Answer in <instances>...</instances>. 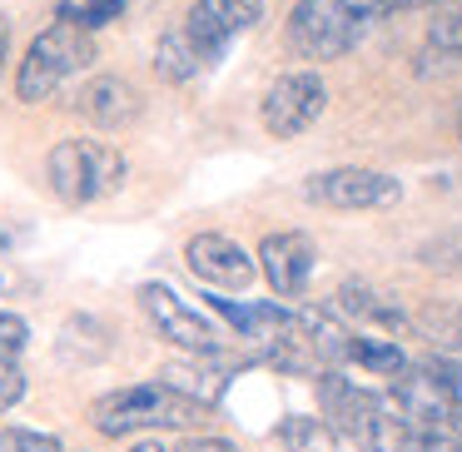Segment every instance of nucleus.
Wrapping results in <instances>:
<instances>
[{
    "label": "nucleus",
    "mask_w": 462,
    "mask_h": 452,
    "mask_svg": "<svg viewBox=\"0 0 462 452\" xmlns=\"http://www.w3.org/2000/svg\"><path fill=\"white\" fill-rule=\"evenodd\" d=\"M303 199L319 209H338V214H363V209H393L402 199V180L383 170H363V164H343V170H323L309 174Z\"/></svg>",
    "instance_id": "9b49d317"
},
{
    "label": "nucleus",
    "mask_w": 462,
    "mask_h": 452,
    "mask_svg": "<svg viewBox=\"0 0 462 452\" xmlns=\"http://www.w3.org/2000/svg\"><path fill=\"white\" fill-rule=\"evenodd\" d=\"M75 110L90 125H100V130H130L144 105H140V90H134L125 75H95V80L75 95Z\"/></svg>",
    "instance_id": "4468645a"
},
{
    "label": "nucleus",
    "mask_w": 462,
    "mask_h": 452,
    "mask_svg": "<svg viewBox=\"0 0 462 452\" xmlns=\"http://www.w3.org/2000/svg\"><path fill=\"white\" fill-rule=\"evenodd\" d=\"M134 299H140L150 328L160 333L170 348H180L184 358H219V353H224V333L214 328L199 309H189L170 283H144Z\"/></svg>",
    "instance_id": "9d476101"
},
{
    "label": "nucleus",
    "mask_w": 462,
    "mask_h": 452,
    "mask_svg": "<svg viewBox=\"0 0 462 452\" xmlns=\"http://www.w3.org/2000/svg\"><path fill=\"white\" fill-rule=\"evenodd\" d=\"M393 398L408 418L462 428V358H422L393 378Z\"/></svg>",
    "instance_id": "6e6552de"
},
{
    "label": "nucleus",
    "mask_w": 462,
    "mask_h": 452,
    "mask_svg": "<svg viewBox=\"0 0 462 452\" xmlns=\"http://www.w3.org/2000/svg\"><path fill=\"white\" fill-rule=\"evenodd\" d=\"M333 309L348 313L353 323H368V328H388V333H408V313H402V303H393L388 293L368 289V283H343L338 299H333Z\"/></svg>",
    "instance_id": "2eb2a0df"
},
{
    "label": "nucleus",
    "mask_w": 462,
    "mask_h": 452,
    "mask_svg": "<svg viewBox=\"0 0 462 452\" xmlns=\"http://www.w3.org/2000/svg\"><path fill=\"white\" fill-rule=\"evenodd\" d=\"M90 65H95L90 31L75 25V21H55V25H45L31 41V51H25L21 70H15V95H21L25 105H41V100H51L65 80L90 70Z\"/></svg>",
    "instance_id": "0eeeda50"
},
{
    "label": "nucleus",
    "mask_w": 462,
    "mask_h": 452,
    "mask_svg": "<svg viewBox=\"0 0 462 452\" xmlns=\"http://www.w3.org/2000/svg\"><path fill=\"white\" fill-rule=\"evenodd\" d=\"M164 378L174 383V388H184L189 398H199V402H219V392L229 388V373L224 368H214V358H189V363H170L164 368Z\"/></svg>",
    "instance_id": "a211bd4d"
},
{
    "label": "nucleus",
    "mask_w": 462,
    "mask_h": 452,
    "mask_svg": "<svg viewBox=\"0 0 462 452\" xmlns=\"http://www.w3.org/2000/svg\"><path fill=\"white\" fill-rule=\"evenodd\" d=\"M25 343H31V323H25L21 313L0 309V358H21Z\"/></svg>",
    "instance_id": "4be33fe9"
},
{
    "label": "nucleus",
    "mask_w": 462,
    "mask_h": 452,
    "mask_svg": "<svg viewBox=\"0 0 462 452\" xmlns=\"http://www.w3.org/2000/svg\"><path fill=\"white\" fill-rule=\"evenodd\" d=\"M457 323H462V313H457Z\"/></svg>",
    "instance_id": "7c9ffc66"
},
{
    "label": "nucleus",
    "mask_w": 462,
    "mask_h": 452,
    "mask_svg": "<svg viewBox=\"0 0 462 452\" xmlns=\"http://www.w3.org/2000/svg\"><path fill=\"white\" fill-rule=\"evenodd\" d=\"M328 110V85L319 70H283L259 100V125L269 140H299Z\"/></svg>",
    "instance_id": "1a4fd4ad"
},
{
    "label": "nucleus",
    "mask_w": 462,
    "mask_h": 452,
    "mask_svg": "<svg viewBox=\"0 0 462 452\" xmlns=\"http://www.w3.org/2000/svg\"><path fill=\"white\" fill-rule=\"evenodd\" d=\"M259 21L263 0H194L189 15L174 31H164L154 45V75L170 85H189Z\"/></svg>",
    "instance_id": "f257e3e1"
},
{
    "label": "nucleus",
    "mask_w": 462,
    "mask_h": 452,
    "mask_svg": "<svg viewBox=\"0 0 462 452\" xmlns=\"http://www.w3.org/2000/svg\"><path fill=\"white\" fill-rule=\"evenodd\" d=\"M432 0H299L289 11L283 41L299 60H338L358 51L388 15L422 11Z\"/></svg>",
    "instance_id": "7ed1b4c3"
},
{
    "label": "nucleus",
    "mask_w": 462,
    "mask_h": 452,
    "mask_svg": "<svg viewBox=\"0 0 462 452\" xmlns=\"http://www.w3.org/2000/svg\"><path fill=\"white\" fill-rule=\"evenodd\" d=\"M259 269L269 279V289L279 299H303L313 283V269H319V244L299 229H283V234H269L259 244Z\"/></svg>",
    "instance_id": "ddd939ff"
},
{
    "label": "nucleus",
    "mask_w": 462,
    "mask_h": 452,
    "mask_svg": "<svg viewBox=\"0 0 462 452\" xmlns=\"http://www.w3.org/2000/svg\"><path fill=\"white\" fill-rule=\"evenodd\" d=\"M319 402L328 412V422L358 452H402V442L412 432V418L398 408L393 392H368L333 368L319 378Z\"/></svg>",
    "instance_id": "39448f33"
},
{
    "label": "nucleus",
    "mask_w": 462,
    "mask_h": 452,
    "mask_svg": "<svg viewBox=\"0 0 462 452\" xmlns=\"http://www.w3.org/2000/svg\"><path fill=\"white\" fill-rule=\"evenodd\" d=\"M125 180H130V160L105 140H80L75 134V140H60L45 154V184L65 209L110 199V194L125 189Z\"/></svg>",
    "instance_id": "423d86ee"
},
{
    "label": "nucleus",
    "mask_w": 462,
    "mask_h": 452,
    "mask_svg": "<svg viewBox=\"0 0 462 452\" xmlns=\"http://www.w3.org/2000/svg\"><path fill=\"white\" fill-rule=\"evenodd\" d=\"M130 452H170V447H160V442H134Z\"/></svg>",
    "instance_id": "cd10ccee"
},
{
    "label": "nucleus",
    "mask_w": 462,
    "mask_h": 452,
    "mask_svg": "<svg viewBox=\"0 0 462 452\" xmlns=\"http://www.w3.org/2000/svg\"><path fill=\"white\" fill-rule=\"evenodd\" d=\"M343 363H358L363 373H378V378H398L408 368V353L393 338H373V333L348 328V343H343Z\"/></svg>",
    "instance_id": "dca6fc26"
},
{
    "label": "nucleus",
    "mask_w": 462,
    "mask_h": 452,
    "mask_svg": "<svg viewBox=\"0 0 462 452\" xmlns=\"http://www.w3.org/2000/svg\"><path fill=\"white\" fill-rule=\"evenodd\" d=\"M184 263H189V273L199 283H209V289H249L254 279H259V259H254L244 244H234L229 234H194L189 244H184Z\"/></svg>",
    "instance_id": "f8f14e48"
},
{
    "label": "nucleus",
    "mask_w": 462,
    "mask_h": 452,
    "mask_svg": "<svg viewBox=\"0 0 462 452\" xmlns=\"http://www.w3.org/2000/svg\"><path fill=\"white\" fill-rule=\"evenodd\" d=\"M457 348H462V338H457Z\"/></svg>",
    "instance_id": "c756f323"
},
{
    "label": "nucleus",
    "mask_w": 462,
    "mask_h": 452,
    "mask_svg": "<svg viewBox=\"0 0 462 452\" xmlns=\"http://www.w3.org/2000/svg\"><path fill=\"white\" fill-rule=\"evenodd\" d=\"M279 447L283 452H338V438L343 432L333 428L328 418H313V412H289L279 422Z\"/></svg>",
    "instance_id": "f3484780"
},
{
    "label": "nucleus",
    "mask_w": 462,
    "mask_h": 452,
    "mask_svg": "<svg viewBox=\"0 0 462 452\" xmlns=\"http://www.w3.org/2000/svg\"><path fill=\"white\" fill-rule=\"evenodd\" d=\"M180 452H244L239 442H229V438H189Z\"/></svg>",
    "instance_id": "393cba45"
},
{
    "label": "nucleus",
    "mask_w": 462,
    "mask_h": 452,
    "mask_svg": "<svg viewBox=\"0 0 462 452\" xmlns=\"http://www.w3.org/2000/svg\"><path fill=\"white\" fill-rule=\"evenodd\" d=\"M120 11H125V0H85V5H80V21H75V25H85V31H100V25H110Z\"/></svg>",
    "instance_id": "b1692460"
},
{
    "label": "nucleus",
    "mask_w": 462,
    "mask_h": 452,
    "mask_svg": "<svg viewBox=\"0 0 462 452\" xmlns=\"http://www.w3.org/2000/svg\"><path fill=\"white\" fill-rule=\"evenodd\" d=\"M209 303L219 318L234 323V333L269 368L293 373V378H323L333 368L323 343H319V313L283 309V303H234V299H209Z\"/></svg>",
    "instance_id": "f03ea898"
},
{
    "label": "nucleus",
    "mask_w": 462,
    "mask_h": 452,
    "mask_svg": "<svg viewBox=\"0 0 462 452\" xmlns=\"http://www.w3.org/2000/svg\"><path fill=\"white\" fill-rule=\"evenodd\" d=\"M25 398V373L15 368V358H0V412L15 408Z\"/></svg>",
    "instance_id": "5701e85b"
},
{
    "label": "nucleus",
    "mask_w": 462,
    "mask_h": 452,
    "mask_svg": "<svg viewBox=\"0 0 462 452\" xmlns=\"http://www.w3.org/2000/svg\"><path fill=\"white\" fill-rule=\"evenodd\" d=\"M0 452H65L60 438L31 428H0Z\"/></svg>",
    "instance_id": "412c9836"
},
{
    "label": "nucleus",
    "mask_w": 462,
    "mask_h": 452,
    "mask_svg": "<svg viewBox=\"0 0 462 452\" xmlns=\"http://www.w3.org/2000/svg\"><path fill=\"white\" fill-rule=\"evenodd\" d=\"M5 55H11V21L0 15V70H5Z\"/></svg>",
    "instance_id": "bb28decb"
},
{
    "label": "nucleus",
    "mask_w": 462,
    "mask_h": 452,
    "mask_svg": "<svg viewBox=\"0 0 462 452\" xmlns=\"http://www.w3.org/2000/svg\"><path fill=\"white\" fill-rule=\"evenodd\" d=\"M0 289H5V273H0Z\"/></svg>",
    "instance_id": "c85d7f7f"
},
{
    "label": "nucleus",
    "mask_w": 462,
    "mask_h": 452,
    "mask_svg": "<svg viewBox=\"0 0 462 452\" xmlns=\"http://www.w3.org/2000/svg\"><path fill=\"white\" fill-rule=\"evenodd\" d=\"M25 234H31V229H21V224H0V254H11Z\"/></svg>",
    "instance_id": "a878e982"
},
{
    "label": "nucleus",
    "mask_w": 462,
    "mask_h": 452,
    "mask_svg": "<svg viewBox=\"0 0 462 452\" xmlns=\"http://www.w3.org/2000/svg\"><path fill=\"white\" fill-rule=\"evenodd\" d=\"M90 422L105 438H134V432H189L209 422V402L189 398L170 378L115 388L90 402Z\"/></svg>",
    "instance_id": "20e7f679"
},
{
    "label": "nucleus",
    "mask_w": 462,
    "mask_h": 452,
    "mask_svg": "<svg viewBox=\"0 0 462 452\" xmlns=\"http://www.w3.org/2000/svg\"><path fill=\"white\" fill-rule=\"evenodd\" d=\"M402 452H462V428H438V422H418L402 442Z\"/></svg>",
    "instance_id": "aec40b11"
},
{
    "label": "nucleus",
    "mask_w": 462,
    "mask_h": 452,
    "mask_svg": "<svg viewBox=\"0 0 462 452\" xmlns=\"http://www.w3.org/2000/svg\"><path fill=\"white\" fill-rule=\"evenodd\" d=\"M428 51L438 55H462V0H448L428 25Z\"/></svg>",
    "instance_id": "6ab92c4d"
}]
</instances>
